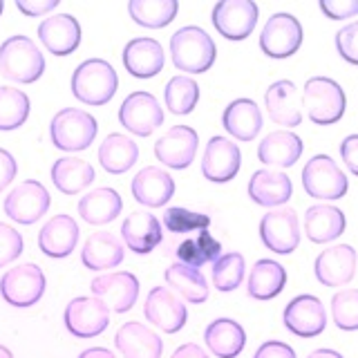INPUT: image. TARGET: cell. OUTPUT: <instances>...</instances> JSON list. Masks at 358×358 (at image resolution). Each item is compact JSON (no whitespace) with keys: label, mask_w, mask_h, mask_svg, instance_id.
Here are the masks:
<instances>
[{"label":"cell","mask_w":358,"mask_h":358,"mask_svg":"<svg viewBox=\"0 0 358 358\" xmlns=\"http://www.w3.org/2000/svg\"><path fill=\"white\" fill-rule=\"evenodd\" d=\"M117 70L103 59H87L72 74V94L85 106H106L117 94Z\"/></svg>","instance_id":"cell-3"},{"label":"cell","mask_w":358,"mask_h":358,"mask_svg":"<svg viewBox=\"0 0 358 358\" xmlns=\"http://www.w3.org/2000/svg\"><path fill=\"white\" fill-rule=\"evenodd\" d=\"M50 204L52 197L48 193V188L41 182H36V179H25V182H20L5 197L3 208L9 220L29 227V224L38 222L50 210Z\"/></svg>","instance_id":"cell-9"},{"label":"cell","mask_w":358,"mask_h":358,"mask_svg":"<svg viewBox=\"0 0 358 358\" xmlns=\"http://www.w3.org/2000/svg\"><path fill=\"white\" fill-rule=\"evenodd\" d=\"M197 143H199V137L193 128L175 126L155 143V157L164 166L173 168V171H184V168H188L195 159Z\"/></svg>","instance_id":"cell-18"},{"label":"cell","mask_w":358,"mask_h":358,"mask_svg":"<svg viewBox=\"0 0 358 358\" xmlns=\"http://www.w3.org/2000/svg\"><path fill=\"white\" fill-rule=\"evenodd\" d=\"M121 210L123 199L115 188H94L78 199V215L94 227H103V224L117 220Z\"/></svg>","instance_id":"cell-33"},{"label":"cell","mask_w":358,"mask_h":358,"mask_svg":"<svg viewBox=\"0 0 358 358\" xmlns=\"http://www.w3.org/2000/svg\"><path fill=\"white\" fill-rule=\"evenodd\" d=\"M78 358H117V356L110 350H106V347H90V350L78 354Z\"/></svg>","instance_id":"cell-53"},{"label":"cell","mask_w":358,"mask_h":358,"mask_svg":"<svg viewBox=\"0 0 358 358\" xmlns=\"http://www.w3.org/2000/svg\"><path fill=\"white\" fill-rule=\"evenodd\" d=\"M302 139L291 130H275L268 132L257 145V159L264 166L275 168H291L302 155Z\"/></svg>","instance_id":"cell-29"},{"label":"cell","mask_w":358,"mask_h":358,"mask_svg":"<svg viewBox=\"0 0 358 358\" xmlns=\"http://www.w3.org/2000/svg\"><path fill=\"white\" fill-rule=\"evenodd\" d=\"M132 195L148 208H162L175 195V179L159 166H145L132 179Z\"/></svg>","instance_id":"cell-23"},{"label":"cell","mask_w":358,"mask_h":358,"mask_svg":"<svg viewBox=\"0 0 358 358\" xmlns=\"http://www.w3.org/2000/svg\"><path fill=\"white\" fill-rule=\"evenodd\" d=\"M291 195H294V184L280 171L262 168V171H255L249 179V197L257 206H282L291 199Z\"/></svg>","instance_id":"cell-27"},{"label":"cell","mask_w":358,"mask_h":358,"mask_svg":"<svg viewBox=\"0 0 358 358\" xmlns=\"http://www.w3.org/2000/svg\"><path fill=\"white\" fill-rule=\"evenodd\" d=\"M336 50L347 63L358 65V20L345 25L336 34Z\"/></svg>","instance_id":"cell-46"},{"label":"cell","mask_w":358,"mask_h":358,"mask_svg":"<svg viewBox=\"0 0 358 358\" xmlns=\"http://www.w3.org/2000/svg\"><path fill=\"white\" fill-rule=\"evenodd\" d=\"M242 152L238 143L227 137H210L201 157V175L213 184H227L240 173Z\"/></svg>","instance_id":"cell-17"},{"label":"cell","mask_w":358,"mask_h":358,"mask_svg":"<svg viewBox=\"0 0 358 358\" xmlns=\"http://www.w3.org/2000/svg\"><path fill=\"white\" fill-rule=\"evenodd\" d=\"M318 282L322 287H345L352 282L356 273V251L350 244H336L331 249L322 251L313 264Z\"/></svg>","instance_id":"cell-19"},{"label":"cell","mask_w":358,"mask_h":358,"mask_svg":"<svg viewBox=\"0 0 358 358\" xmlns=\"http://www.w3.org/2000/svg\"><path fill=\"white\" fill-rule=\"evenodd\" d=\"M302 188L313 199H341L350 182L329 155H316L302 168Z\"/></svg>","instance_id":"cell-7"},{"label":"cell","mask_w":358,"mask_h":358,"mask_svg":"<svg viewBox=\"0 0 358 358\" xmlns=\"http://www.w3.org/2000/svg\"><path fill=\"white\" fill-rule=\"evenodd\" d=\"M31 112L29 96L16 87L0 85V130L9 132L20 128Z\"/></svg>","instance_id":"cell-40"},{"label":"cell","mask_w":358,"mask_h":358,"mask_svg":"<svg viewBox=\"0 0 358 358\" xmlns=\"http://www.w3.org/2000/svg\"><path fill=\"white\" fill-rule=\"evenodd\" d=\"M96 179L92 164L78 157H61L52 166V182L63 195H76Z\"/></svg>","instance_id":"cell-35"},{"label":"cell","mask_w":358,"mask_h":358,"mask_svg":"<svg viewBox=\"0 0 358 358\" xmlns=\"http://www.w3.org/2000/svg\"><path fill=\"white\" fill-rule=\"evenodd\" d=\"M96 132H99L96 119L90 112L78 108H63L61 112H56L50 123L52 143L65 152L87 150L90 143L96 139Z\"/></svg>","instance_id":"cell-4"},{"label":"cell","mask_w":358,"mask_h":358,"mask_svg":"<svg viewBox=\"0 0 358 358\" xmlns=\"http://www.w3.org/2000/svg\"><path fill=\"white\" fill-rule=\"evenodd\" d=\"M22 249H25V242H22V235L9 227V224L0 222V268L18 260Z\"/></svg>","instance_id":"cell-45"},{"label":"cell","mask_w":358,"mask_h":358,"mask_svg":"<svg viewBox=\"0 0 358 358\" xmlns=\"http://www.w3.org/2000/svg\"><path fill=\"white\" fill-rule=\"evenodd\" d=\"M16 173H18V164L14 159V155L5 148H0V193L14 182Z\"/></svg>","instance_id":"cell-50"},{"label":"cell","mask_w":358,"mask_h":358,"mask_svg":"<svg viewBox=\"0 0 358 358\" xmlns=\"http://www.w3.org/2000/svg\"><path fill=\"white\" fill-rule=\"evenodd\" d=\"M287 287V271L275 260H257L249 273L246 291L255 300H271Z\"/></svg>","instance_id":"cell-37"},{"label":"cell","mask_w":358,"mask_h":358,"mask_svg":"<svg viewBox=\"0 0 358 358\" xmlns=\"http://www.w3.org/2000/svg\"><path fill=\"white\" fill-rule=\"evenodd\" d=\"M260 240L268 251L289 255L300 244V222L294 208L268 210L260 222Z\"/></svg>","instance_id":"cell-11"},{"label":"cell","mask_w":358,"mask_h":358,"mask_svg":"<svg viewBox=\"0 0 358 358\" xmlns=\"http://www.w3.org/2000/svg\"><path fill=\"white\" fill-rule=\"evenodd\" d=\"M253 358H296L294 347L280 341H266L257 347V352L253 354Z\"/></svg>","instance_id":"cell-48"},{"label":"cell","mask_w":358,"mask_h":358,"mask_svg":"<svg viewBox=\"0 0 358 358\" xmlns=\"http://www.w3.org/2000/svg\"><path fill=\"white\" fill-rule=\"evenodd\" d=\"M92 296L115 313H126L134 307L139 298V280L130 271L106 273L92 280Z\"/></svg>","instance_id":"cell-14"},{"label":"cell","mask_w":358,"mask_h":358,"mask_svg":"<svg viewBox=\"0 0 358 358\" xmlns=\"http://www.w3.org/2000/svg\"><path fill=\"white\" fill-rule=\"evenodd\" d=\"M115 347L123 358H162L164 343L141 322H123L115 334Z\"/></svg>","instance_id":"cell-26"},{"label":"cell","mask_w":358,"mask_h":358,"mask_svg":"<svg viewBox=\"0 0 358 358\" xmlns=\"http://www.w3.org/2000/svg\"><path fill=\"white\" fill-rule=\"evenodd\" d=\"M204 343L217 358H238L246 347V331L233 318H217L206 327Z\"/></svg>","instance_id":"cell-32"},{"label":"cell","mask_w":358,"mask_h":358,"mask_svg":"<svg viewBox=\"0 0 358 358\" xmlns=\"http://www.w3.org/2000/svg\"><path fill=\"white\" fill-rule=\"evenodd\" d=\"M43 48L54 56H70L81 45V25L72 14H56L38 25Z\"/></svg>","instance_id":"cell-20"},{"label":"cell","mask_w":358,"mask_h":358,"mask_svg":"<svg viewBox=\"0 0 358 358\" xmlns=\"http://www.w3.org/2000/svg\"><path fill=\"white\" fill-rule=\"evenodd\" d=\"M222 126L238 141H253L262 130V112L251 99H235L224 110Z\"/></svg>","instance_id":"cell-28"},{"label":"cell","mask_w":358,"mask_h":358,"mask_svg":"<svg viewBox=\"0 0 358 358\" xmlns=\"http://www.w3.org/2000/svg\"><path fill=\"white\" fill-rule=\"evenodd\" d=\"M215 43L201 27L188 25L171 36V59L179 72L204 74L215 63Z\"/></svg>","instance_id":"cell-1"},{"label":"cell","mask_w":358,"mask_h":358,"mask_svg":"<svg viewBox=\"0 0 358 358\" xmlns=\"http://www.w3.org/2000/svg\"><path fill=\"white\" fill-rule=\"evenodd\" d=\"M307 358H345V356L336 350H316V352H311Z\"/></svg>","instance_id":"cell-54"},{"label":"cell","mask_w":358,"mask_h":358,"mask_svg":"<svg viewBox=\"0 0 358 358\" xmlns=\"http://www.w3.org/2000/svg\"><path fill=\"white\" fill-rule=\"evenodd\" d=\"M16 7L22 11L25 16H45L59 7V0H16Z\"/></svg>","instance_id":"cell-49"},{"label":"cell","mask_w":358,"mask_h":358,"mask_svg":"<svg viewBox=\"0 0 358 358\" xmlns=\"http://www.w3.org/2000/svg\"><path fill=\"white\" fill-rule=\"evenodd\" d=\"M99 162L110 175H123L139 162V145L126 134L112 132L99 145Z\"/></svg>","instance_id":"cell-34"},{"label":"cell","mask_w":358,"mask_h":358,"mask_svg":"<svg viewBox=\"0 0 358 358\" xmlns=\"http://www.w3.org/2000/svg\"><path fill=\"white\" fill-rule=\"evenodd\" d=\"M3 9H5V3L0 0V16H3Z\"/></svg>","instance_id":"cell-56"},{"label":"cell","mask_w":358,"mask_h":358,"mask_svg":"<svg viewBox=\"0 0 358 358\" xmlns=\"http://www.w3.org/2000/svg\"><path fill=\"white\" fill-rule=\"evenodd\" d=\"M143 316L162 331L177 334L179 329H184L188 311L184 300L175 296V291H171L168 287H152L143 302Z\"/></svg>","instance_id":"cell-16"},{"label":"cell","mask_w":358,"mask_h":358,"mask_svg":"<svg viewBox=\"0 0 358 358\" xmlns=\"http://www.w3.org/2000/svg\"><path fill=\"white\" fill-rule=\"evenodd\" d=\"M166 56L159 41L141 36L132 38L123 48V65L134 78H152L164 70Z\"/></svg>","instance_id":"cell-24"},{"label":"cell","mask_w":358,"mask_h":358,"mask_svg":"<svg viewBox=\"0 0 358 358\" xmlns=\"http://www.w3.org/2000/svg\"><path fill=\"white\" fill-rule=\"evenodd\" d=\"M345 213L329 204H313L305 213V235L316 244H327L345 233Z\"/></svg>","instance_id":"cell-31"},{"label":"cell","mask_w":358,"mask_h":358,"mask_svg":"<svg viewBox=\"0 0 358 358\" xmlns=\"http://www.w3.org/2000/svg\"><path fill=\"white\" fill-rule=\"evenodd\" d=\"M334 324L343 331L358 329V289H341L331 298Z\"/></svg>","instance_id":"cell-43"},{"label":"cell","mask_w":358,"mask_h":358,"mask_svg":"<svg viewBox=\"0 0 358 358\" xmlns=\"http://www.w3.org/2000/svg\"><path fill=\"white\" fill-rule=\"evenodd\" d=\"M264 106L268 117L278 126L296 128L302 123V96L294 81L282 78V81L268 85L264 94Z\"/></svg>","instance_id":"cell-21"},{"label":"cell","mask_w":358,"mask_h":358,"mask_svg":"<svg viewBox=\"0 0 358 358\" xmlns=\"http://www.w3.org/2000/svg\"><path fill=\"white\" fill-rule=\"evenodd\" d=\"M285 327L298 338H316L327 327V311L320 298L305 294L289 302L282 313Z\"/></svg>","instance_id":"cell-15"},{"label":"cell","mask_w":358,"mask_h":358,"mask_svg":"<svg viewBox=\"0 0 358 358\" xmlns=\"http://www.w3.org/2000/svg\"><path fill=\"white\" fill-rule=\"evenodd\" d=\"M78 224L72 215H54L52 220H48L43 224V229L38 233V246L41 251L54 257V260H61V257H67L78 244Z\"/></svg>","instance_id":"cell-25"},{"label":"cell","mask_w":358,"mask_h":358,"mask_svg":"<svg viewBox=\"0 0 358 358\" xmlns=\"http://www.w3.org/2000/svg\"><path fill=\"white\" fill-rule=\"evenodd\" d=\"M164 227H166V231H171L175 235L195 233V231H208L210 217L204 215V213H195V210H186L182 206H173V208H166Z\"/></svg>","instance_id":"cell-44"},{"label":"cell","mask_w":358,"mask_h":358,"mask_svg":"<svg viewBox=\"0 0 358 358\" xmlns=\"http://www.w3.org/2000/svg\"><path fill=\"white\" fill-rule=\"evenodd\" d=\"M123 244L117 235L110 231L92 233L83 244L81 262L90 271H106V268H115L123 262Z\"/></svg>","instance_id":"cell-30"},{"label":"cell","mask_w":358,"mask_h":358,"mask_svg":"<svg viewBox=\"0 0 358 358\" xmlns=\"http://www.w3.org/2000/svg\"><path fill=\"white\" fill-rule=\"evenodd\" d=\"M322 14L331 20L358 16V0H320Z\"/></svg>","instance_id":"cell-47"},{"label":"cell","mask_w":358,"mask_h":358,"mask_svg":"<svg viewBox=\"0 0 358 358\" xmlns=\"http://www.w3.org/2000/svg\"><path fill=\"white\" fill-rule=\"evenodd\" d=\"M171 358H208V354H206L204 350H201L199 345H195V343H186V345H182V347H177Z\"/></svg>","instance_id":"cell-52"},{"label":"cell","mask_w":358,"mask_h":358,"mask_svg":"<svg viewBox=\"0 0 358 358\" xmlns=\"http://www.w3.org/2000/svg\"><path fill=\"white\" fill-rule=\"evenodd\" d=\"M302 106L307 108V117L316 126H334L345 115L347 99L343 87L327 76H313L305 83Z\"/></svg>","instance_id":"cell-5"},{"label":"cell","mask_w":358,"mask_h":358,"mask_svg":"<svg viewBox=\"0 0 358 358\" xmlns=\"http://www.w3.org/2000/svg\"><path fill=\"white\" fill-rule=\"evenodd\" d=\"M164 101H166V108L171 110L173 115H190V112L197 108V101H199L197 81L184 74L173 76L171 81L166 83Z\"/></svg>","instance_id":"cell-41"},{"label":"cell","mask_w":358,"mask_h":358,"mask_svg":"<svg viewBox=\"0 0 358 358\" xmlns=\"http://www.w3.org/2000/svg\"><path fill=\"white\" fill-rule=\"evenodd\" d=\"M302 45V25L291 14H273L260 34V50L271 59H289Z\"/></svg>","instance_id":"cell-13"},{"label":"cell","mask_w":358,"mask_h":358,"mask_svg":"<svg viewBox=\"0 0 358 358\" xmlns=\"http://www.w3.org/2000/svg\"><path fill=\"white\" fill-rule=\"evenodd\" d=\"M119 121L123 128L137 137H150L164 123V108L150 92H132L123 99L119 108Z\"/></svg>","instance_id":"cell-12"},{"label":"cell","mask_w":358,"mask_h":358,"mask_svg":"<svg viewBox=\"0 0 358 358\" xmlns=\"http://www.w3.org/2000/svg\"><path fill=\"white\" fill-rule=\"evenodd\" d=\"M260 9L253 0H220L213 7V25L220 31V36L229 41H244L251 36Z\"/></svg>","instance_id":"cell-10"},{"label":"cell","mask_w":358,"mask_h":358,"mask_svg":"<svg viewBox=\"0 0 358 358\" xmlns=\"http://www.w3.org/2000/svg\"><path fill=\"white\" fill-rule=\"evenodd\" d=\"M244 255L242 253H224L220 255L215 262H213V285H215L217 291L222 294H229V291H235L244 280Z\"/></svg>","instance_id":"cell-42"},{"label":"cell","mask_w":358,"mask_h":358,"mask_svg":"<svg viewBox=\"0 0 358 358\" xmlns=\"http://www.w3.org/2000/svg\"><path fill=\"white\" fill-rule=\"evenodd\" d=\"M175 255L182 264L201 268L204 264H213L222 255V244H220V240L213 238L208 231H197V235L186 238L177 246Z\"/></svg>","instance_id":"cell-39"},{"label":"cell","mask_w":358,"mask_h":358,"mask_svg":"<svg viewBox=\"0 0 358 358\" xmlns=\"http://www.w3.org/2000/svg\"><path fill=\"white\" fill-rule=\"evenodd\" d=\"M45 72V56L29 36H9L0 45V74L14 83H36Z\"/></svg>","instance_id":"cell-2"},{"label":"cell","mask_w":358,"mask_h":358,"mask_svg":"<svg viewBox=\"0 0 358 358\" xmlns=\"http://www.w3.org/2000/svg\"><path fill=\"white\" fill-rule=\"evenodd\" d=\"M164 278H166V285L171 287V291L179 294L184 300L193 302V305H201V302L208 300L210 287L199 268L175 262L164 271Z\"/></svg>","instance_id":"cell-36"},{"label":"cell","mask_w":358,"mask_h":358,"mask_svg":"<svg viewBox=\"0 0 358 358\" xmlns=\"http://www.w3.org/2000/svg\"><path fill=\"white\" fill-rule=\"evenodd\" d=\"M179 11L177 0H130L128 14L141 27L162 29L171 25Z\"/></svg>","instance_id":"cell-38"},{"label":"cell","mask_w":358,"mask_h":358,"mask_svg":"<svg viewBox=\"0 0 358 358\" xmlns=\"http://www.w3.org/2000/svg\"><path fill=\"white\" fill-rule=\"evenodd\" d=\"M341 157L345 166L350 168V173L358 177V134H350L341 143Z\"/></svg>","instance_id":"cell-51"},{"label":"cell","mask_w":358,"mask_h":358,"mask_svg":"<svg viewBox=\"0 0 358 358\" xmlns=\"http://www.w3.org/2000/svg\"><path fill=\"white\" fill-rule=\"evenodd\" d=\"M0 358H14V354H11V350H7L5 345H0Z\"/></svg>","instance_id":"cell-55"},{"label":"cell","mask_w":358,"mask_h":358,"mask_svg":"<svg viewBox=\"0 0 358 358\" xmlns=\"http://www.w3.org/2000/svg\"><path fill=\"white\" fill-rule=\"evenodd\" d=\"M45 287H48V280H45L43 268L34 262L18 264L0 278V296L5 298L7 305L18 309L36 305L45 296Z\"/></svg>","instance_id":"cell-6"},{"label":"cell","mask_w":358,"mask_h":358,"mask_svg":"<svg viewBox=\"0 0 358 358\" xmlns=\"http://www.w3.org/2000/svg\"><path fill=\"white\" fill-rule=\"evenodd\" d=\"M63 322L76 338H94L110 324V309L94 296H78L67 302Z\"/></svg>","instance_id":"cell-8"},{"label":"cell","mask_w":358,"mask_h":358,"mask_svg":"<svg viewBox=\"0 0 358 358\" xmlns=\"http://www.w3.org/2000/svg\"><path fill=\"white\" fill-rule=\"evenodd\" d=\"M121 238L132 253L148 255L164 240L162 222L148 210H134L121 224Z\"/></svg>","instance_id":"cell-22"}]
</instances>
